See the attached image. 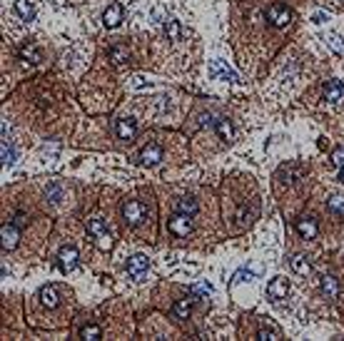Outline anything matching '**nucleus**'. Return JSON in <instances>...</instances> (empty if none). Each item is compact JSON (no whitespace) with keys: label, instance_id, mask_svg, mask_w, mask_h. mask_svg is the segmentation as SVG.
<instances>
[{"label":"nucleus","instance_id":"nucleus-1","mask_svg":"<svg viewBox=\"0 0 344 341\" xmlns=\"http://www.w3.org/2000/svg\"><path fill=\"white\" fill-rule=\"evenodd\" d=\"M85 229L93 234V239H95V244L100 246V249H105V252H110V249H113V237H110V234H107V229H105V219L93 217V219H88Z\"/></svg>","mask_w":344,"mask_h":341},{"label":"nucleus","instance_id":"nucleus-2","mask_svg":"<svg viewBox=\"0 0 344 341\" xmlns=\"http://www.w3.org/2000/svg\"><path fill=\"white\" fill-rule=\"evenodd\" d=\"M145 217H147V207L142 202H137V199H130L122 207V219L127 224H140V222H145Z\"/></svg>","mask_w":344,"mask_h":341},{"label":"nucleus","instance_id":"nucleus-3","mask_svg":"<svg viewBox=\"0 0 344 341\" xmlns=\"http://www.w3.org/2000/svg\"><path fill=\"white\" fill-rule=\"evenodd\" d=\"M267 20L272 28H285V25H289V20H292V10L285 8V5H272L267 10Z\"/></svg>","mask_w":344,"mask_h":341},{"label":"nucleus","instance_id":"nucleus-4","mask_svg":"<svg viewBox=\"0 0 344 341\" xmlns=\"http://www.w3.org/2000/svg\"><path fill=\"white\" fill-rule=\"evenodd\" d=\"M147 266H150V259H147L145 254H135V257H130V259H127V274L133 277L135 282H140V279L145 277Z\"/></svg>","mask_w":344,"mask_h":341},{"label":"nucleus","instance_id":"nucleus-5","mask_svg":"<svg viewBox=\"0 0 344 341\" xmlns=\"http://www.w3.org/2000/svg\"><path fill=\"white\" fill-rule=\"evenodd\" d=\"M167 227H170V232L175 234V237H187V234L192 232V219L187 217V214H180V212H177V214L170 219Z\"/></svg>","mask_w":344,"mask_h":341},{"label":"nucleus","instance_id":"nucleus-6","mask_svg":"<svg viewBox=\"0 0 344 341\" xmlns=\"http://www.w3.org/2000/svg\"><path fill=\"white\" fill-rule=\"evenodd\" d=\"M162 160V147L160 145H147L145 150L140 152V165H145V167H153V165H157Z\"/></svg>","mask_w":344,"mask_h":341},{"label":"nucleus","instance_id":"nucleus-7","mask_svg":"<svg viewBox=\"0 0 344 341\" xmlns=\"http://www.w3.org/2000/svg\"><path fill=\"white\" fill-rule=\"evenodd\" d=\"M289 291V284H287L285 277H277V279H272L267 286V297L272 302H277V299H285V294Z\"/></svg>","mask_w":344,"mask_h":341},{"label":"nucleus","instance_id":"nucleus-8","mask_svg":"<svg viewBox=\"0 0 344 341\" xmlns=\"http://www.w3.org/2000/svg\"><path fill=\"white\" fill-rule=\"evenodd\" d=\"M77 259H80L77 249H73V246L60 249V269H62V271H73L77 266Z\"/></svg>","mask_w":344,"mask_h":341},{"label":"nucleus","instance_id":"nucleus-9","mask_svg":"<svg viewBox=\"0 0 344 341\" xmlns=\"http://www.w3.org/2000/svg\"><path fill=\"white\" fill-rule=\"evenodd\" d=\"M0 237H3V249H15L20 242V232L15 224H3Z\"/></svg>","mask_w":344,"mask_h":341},{"label":"nucleus","instance_id":"nucleus-10","mask_svg":"<svg viewBox=\"0 0 344 341\" xmlns=\"http://www.w3.org/2000/svg\"><path fill=\"white\" fill-rule=\"evenodd\" d=\"M40 304L42 306H48V309H55L57 304H60V291H57V286L48 284L40 289Z\"/></svg>","mask_w":344,"mask_h":341},{"label":"nucleus","instance_id":"nucleus-11","mask_svg":"<svg viewBox=\"0 0 344 341\" xmlns=\"http://www.w3.org/2000/svg\"><path fill=\"white\" fill-rule=\"evenodd\" d=\"M325 100L327 102H342L344 100V85L339 80H329L325 85Z\"/></svg>","mask_w":344,"mask_h":341},{"label":"nucleus","instance_id":"nucleus-12","mask_svg":"<svg viewBox=\"0 0 344 341\" xmlns=\"http://www.w3.org/2000/svg\"><path fill=\"white\" fill-rule=\"evenodd\" d=\"M102 22H105V28H117V25L122 22V5H120V3L110 5V8L105 10V15H102Z\"/></svg>","mask_w":344,"mask_h":341},{"label":"nucleus","instance_id":"nucleus-13","mask_svg":"<svg viewBox=\"0 0 344 341\" xmlns=\"http://www.w3.org/2000/svg\"><path fill=\"white\" fill-rule=\"evenodd\" d=\"M297 232L305 237V239H314L317 237V219H312V217H302L299 222H297Z\"/></svg>","mask_w":344,"mask_h":341},{"label":"nucleus","instance_id":"nucleus-14","mask_svg":"<svg viewBox=\"0 0 344 341\" xmlns=\"http://www.w3.org/2000/svg\"><path fill=\"white\" fill-rule=\"evenodd\" d=\"M190 311H192V299H177L175 306H172V316L175 319H182V322L190 316Z\"/></svg>","mask_w":344,"mask_h":341},{"label":"nucleus","instance_id":"nucleus-15","mask_svg":"<svg viewBox=\"0 0 344 341\" xmlns=\"http://www.w3.org/2000/svg\"><path fill=\"white\" fill-rule=\"evenodd\" d=\"M117 134H120V140H133L135 137V120H130V117L117 120Z\"/></svg>","mask_w":344,"mask_h":341},{"label":"nucleus","instance_id":"nucleus-16","mask_svg":"<svg viewBox=\"0 0 344 341\" xmlns=\"http://www.w3.org/2000/svg\"><path fill=\"white\" fill-rule=\"evenodd\" d=\"M214 127H217V134H220L225 142H232V137H234V130H232V122H229L227 117H220V120L214 122Z\"/></svg>","mask_w":344,"mask_h":341},{"label":"nucleus","instance_id":"nucleus-17","mask_svg":"<svg viewBox=\"0 0 344 341\" xmlns=\"http://www.w3.org/2000/svg\"><path fill=\"white\" fill-rule=\"evenodd\" d=\"M175 209L180 212V214H187V217H192V214H197V202L192 199V197H182V199H177V204H175Z\"/></svg>","mask_w":344,"mask_h":341},{"label":"nucleus","instance_id":"nucleus-18","mask_svg":"<svg viewBox=\"0 0 344 341\" xmlns=\"http://www.w3.org/2000/svg\"><path fill=\"white\" fill-rule=\"evenodd\" d=\"M212 77H227L229 82H234V80H237V73H234V70H229L225 62H220V60H217V62H212Z\"/></svg>","mask_w":344,"mask_h":341},{"label":"nucleus","instance_id":"nucleus-19","mask_svg":"<svg viewBox=\"0 0 344 341\" xmlns=\"http://www.w3.org/2000/svg\"><path fill=\"white\" fill-rule=\"evenodd\" d=\"M319 286H322V291H325V297H329V299H334L337 297V291H339V284H337V279L334 277H322V282H319Z\"/></svg>","mask_w":344,"mask_h":341},{"label":"nucleus","instance_id":"nucleus-20","mask_svg":"<svg viewBox=\"0 0 344 341\" xmlns=\"http://www.w3.org/2000/svg\"><path fill=\"white\" fill-rule=\"evenodd\" d=\"M15 10H18L25 20L35 18V8H33V3H30V0H18V3H15Z\"/></svg>","mask_w":344,"mask_h":341},{"label":"nucleus","instance_id":"nucleus-21","mask_svg":"<svg viewBox=\"0 0 344 341\" xmlns=\"http://www.w3.org/2000/svg\"><path fill=\"white\" fill-rule=\"evenodd\" d=\"M289 264H292V269H294L297 274H309V269H312L309 262H307L305 257H299V254H294V257L289 259Z\"/></svg>","mask_w":344,"mask_h":341},{"label":"nucleus","instance_id":"nucleus-22","mask_svg":"<svg viewBox=\"0 0 344 341\" xmlns=\"http://www.w3.org/2000/svg\"><path fill=\"white\" fill-rule=\"evenodd\" d=\"M165 35L170 40H180L182 38V28H180V22L177 20H167L165 22Z\"/></svg>","mask_w":344,"mask_h":341},{"label":"nucleus","instance_id":"nucleus-23","mask_svg":"<svg viewBox=\"0 0 344 341\" xmlns=\"http://www.w3.org/2000/svg\"><path fill=\"white\" fill-rule=\"evenodd\" d=\"M257 339L277 341V339H282V334H280V329H274V326H262V329H260V334H257Z\"/></svg>","mask_w":344,"mask_h":341},{"label":"nucleus","instance_id":"nucleus-24","mask_svg":"<svg viewBox=\"0 0 344 341\" xmlns=\"http://www.w3.org/2000/svg\"><path fill=\"white\" fill-rule=\"evenodd\" d=\"M110 60H113L115 65H122V62L127 60V50H125L122 45H115V48H110Z\"/></svg>","mask_w":344,"mask_h":341},{"label":"nucleus","instance_id":"nucleus-25","mask_svg":"<svg viewBox=\"0 0 344 341\" xmlns=\"http://www.w3.org/2000/svg\"><path fill=\"white\" fill-rule=\"evenodd\" d=\"M45 194H48V199L53 202V204H57L60 199H62V190H60V185H48V190H45Z\"/></svg>","mask_w":344,"mask_h":341},{"label":"nucleus","instance_id":"nucleus-26","mask_svg":"<svg viewBox=\"0 0 344 341\" xmlns=\"http://www.w3.org/2000/svg\"><path fill=\"white\" fill-rule=\"evenodd\" d=\"M80 336H82V339H100L102 331H100V326H82V329H80Z\"/></svg>","mask_w":344,"mask_h":341},{"label":"nucleus","instance_id":"nucleus-27","mask_svg":"<svg viewBox=\"0 0 344 341\" xmlns=\"http://www.w3.org/2000/svg\"><path fill=\"white\" fill-rule=\"evenodd\" d=\"M15 162V152L8 142H3V165H13Z\"/></svg>","mask_w":344,"mask_h":341},{"label":"nucleus","instance_id":"nucleus-28","mask_svg":"<svg viewBox=\"0 0 344 341\" xmlns=\"http://www.w3.org/2000/svg\"><path fill=\"white\" fill-rule=\"evenodd\" d=\"M329 209L344 217V199H342V197H332V199H329Z\"/></svg>","mask_w":344,"mask_h":341},{"label":"nucleus","instance_id":"nucleus-29","mask_svg":"<svg viewBox=\"0 0 344 341\" xmlns=\"http://www.w3.org/2000/svg\"><path fill=\"white\" fill-rule=\"evenodd\" d=\"M23 57H28L30 62H40V55H38V50L33 48V45H28V48H23V53H20Z\"/></svg>","mask_w":344,"mask_h":341},{"label":"nucleus","instance_id":"nucleus-30","mask_svg":"<svg viewBox=\"0 0 344 341\" xmlns=\"http://www.w3.org/2000/svg\"><path fill=\"white\" fill-rule=\"evenodd\" d=\"M332 162L337 165V167H344V147H337L334 154H332Z\"/></svg>","mask_w":344,"mask_h":341},{"label":"nucleus","instance_id":"nucleus-31","mask_svg":"<svg viewBox=\"0 0 344 341\" xmlns=\"http://www.w3.org/2000/svg\"><path fill=\"white\" fill-rule=\"evenodd\" d=\"M192 291H195V294H210V284H195Z\"/></svg>","mask_w":344,"mask_h":341},{"label":"nucleus","instance_id":"nucleus-32","mask_svg":"<svg viewBox=\"0 0 344 341\" xmlns=\"http://www.w3.org/2000/svg\"><path fill=\"white\" fill-rule=\"evenodd\" d=\"M329 45H332L334 50H342V42H339V38H337V35H329Z\"/></svg>","mask_w":344,"mask_h":341},{"label":"nucleus","instance_id":"nucleus-33","mask_svg":"<svg viewBox=\"0 0 344 341\" xmlns=\"http://www.w3.org/2000/svg\"><path fill=\"white\" fill-rule=\"evenodd\" d=\"M242 277H245V279H252L254 274H252V271H247V269H245V271H237V277H234V279H237V282H242Z\"/></svg>","mask_w":344,"mask_h":341},{"label":"nucleus","instance_id":"nucleus-34","mask_svg":"<svg viewBox=\"0 0 344 341\" xmlns=\"http://www.w3.org/2000/svg\"><path fill=\"white\" fill-rule=\"evenodd\" d=\"M327 20V13H317V15H314V22H325Z\"/></svg>","mask_w":344,"mask_h":341},{"label":"nucleus","instance_id":"nucleus-35","mask_svg":"<svg viewBox=\"0 0 344 341\" xmlns=\"http://www.w3.org/2000/svg\"><path fill=\"white\" fill-rule=\"evenodd\" d=\"M339 179H342V182H344V167H342V172H339Z\"/></svg>","mask_w":344,"mask_h":341}]
</instances>
